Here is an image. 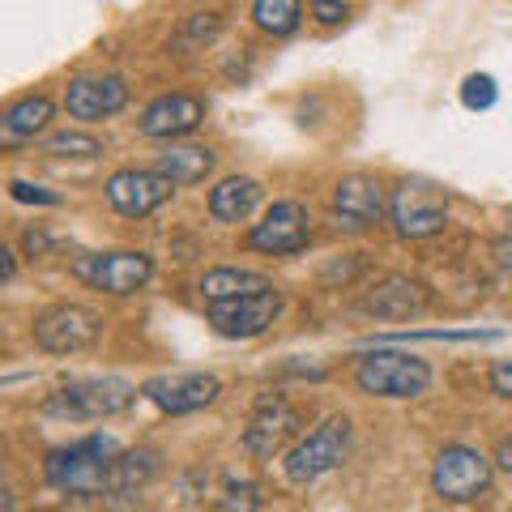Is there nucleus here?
<instances>
[{
	"label": "nucleus",
	"instance_id": "nucleus-1",
	"mask_svg": "<svg viewBox=\"0 0 512 512\" xmlns=\"http://www.w3.org/2000/svg\"><path fill=\"white\" fill-rule=\"evenodd\" d=\"M120 461V448L107 436L77 440L69 448H56L47 457V483L69 495H103L111 491V470Z\"/></svg>",
	"mask_w": 512,
	"mask_h": 512
},
{
	"label": "nucleus",
	"instance_id": "nucleus-2",
	"mask_svg": "<svg viewBox=\"0 0 512 512\" xmlns=\"http://www.w3.org/2000/svg\"><path fill=\"white\" fill-rule=\"evenodd\" d=\"M355 384L367 397H419L431 384V367L402 350H372L359 363Z\"/></svg>",
	"mask_w": 512,
	"mask_h": 512
},
{
	"label": "nucleus",
	"instance_id": "nucleus-3",
	"mask_svg": "<svg viewBox=\"0 0 512 512\" xmlns=\"http://www.w3.org/2000/svg\"><path fill=\"white\" fill-rule=\"evenodd\" d=\"M346 448H350V419L346 414H333V419H325L312 436H303L291 453H286V478H291V483H316L320 474L342 466Z\"/></svg>",
	"mask_w": 512,
	"mask_h": 512
},
{
	"label": "nucleus",
	"instance_id": "nucleus-4",
	"mask_svg": "<svg viewBox=\"0 0 512 512\" xmlns=\"http://www.w3.org/2000/svg\"><path fill=\"white\" fill-rule=\"evenodd\" d=\"M137 397V389L120 376H90V380H73L47 402L52 414H69V419H107L120 414L128 402Z\"/></svg>",
	"mask_w": 512,
	"mask_h": 512
},
{
	"label": "nucleus",
	"instance_id": "nucleus-5",
	"mask_svg": "<svg viewBox=\"0 0 512 512\" xmlns=\"http://www.w3.org/2000/svg\"><path fill=\"white\" fill-rule=\"evenodd\" d=\"M103 338V316L82 303H56L35 320V342L52 355H77Z\"/></svg>",
	"mask_w": 512,
	"mask_h": 512
},
{
	"label": "nucleus",
	"instance_id": "nucleus-6",
	"mask_svg": "<svg viewBox=\"0 0 512 512\" xmlns=\"http://www.w3.org/2000/svg\"><path fill=\"white\" fill-rule=\"evenodd\" d=\"M389 218H393L397 235H406V239H427V235L444 231V222H448V201H444V192H440L436 184H427V180H406V184L393 188Z\"/></svg>",
	"mask_w": 512,
	"mask_h": 512
},
{
	"label": "nucleus",
	"instance_id": "nucleus-7",
	"mask_svg": "<svg viewBox=\"0 0 512 512\" xmlns=\"http://www.w3.org/2000/svg\"><path fill=\"white\" fill-rule=\"evenodd\" d=\"M431 487H436V495H444V500H453V504L478 500V495L491 487V461L478 453V448L448 444L444 453L436 457V470H431Z\"/></svg>",
	"mask_w": 512,
	"mask_h": 512
},
{
	"label": "nucleus",
	"instance_id": "nucleus-8",
	"mask_svg": "<svg viewBox=\"0 0 512 512\" xmlns=\"http://www.w3.org/2000/svg\"><path fill=\"white\" fill-rule=\"evenodd\" d=\"M73 274L82 278L94 291H107V295H133L150 282L154 274V261L146 252H99V256H82L73 265Z\"/></svg>",
	"mask_w": 512,
	"mask_h": 512
},
{
	"label": "nucleus",
	"instance_id": "nucleus-9",
	"mask_svg": "<svg viewBox=\"0 0 512 512\" xmlns=\"http://www.w3.org/2000/svg\"><path fill=\"white\" fill-rule=\"evenodd\" d=\"M308 235H312V218L299 201H278L269 205V214L256 222L248 244L256 252H269V256H291L308 248Z\"/></svg>",
	"mask_w": 512,
	"mask_h": 512
},
{
	"label": "nucleus",
	"instance_id": "nucleus-10",
	"mask_svg": "<svg viewBox=\"0 0 512 512\" xmlns=\"http://www.w3.org/2000/svg\"><path fill=\"white\" fill-rule=\"evenodd\" d=\"M295 427H299V410L286 402L282 393H265L248 414L244 448L252 457H274L278 448L295 436Z\"/></svg>",
	"mask_w": 512,
	"mask_h": 512
},
{
	"label": "nucleus",
	"instance_id": "nucleus-11",
	"mask_svg": "<svg viewBox=\"0 0 512 512\" xmlns=\"http://www.w3.org/2000/svg\"><path fill=\"white\" fill-rule=\"evenodd\" d=\"M141 393L167 414H192V410H205L210 402H218L222 380L210 372H171V376H154Z\"/></svg>",
	"mask_w": 512,
	"mask_h": 512
},
{
	"label": "nucleus",
	"instance_id": "nucleus-12",
	"mask_svg": "<svg viewBox=\"0 0 512 512\" xmlns=\"http://www.w3.org/2000/svg\"><path fill=\"white\" fill-rule=\"evenodd\" d=\"M282 312V295L265 291V295H248V299H227V303H210L205 316L222 338H256L278 320Z\"/></svg>",
	"mask_w": 512,
	"mask_h": 512
},
{
	"label": "nucleus",
	"instance_id": "nucleus-13",
	"mask_svg": "<svg viewBox=\"0 0 512 512\" xmlns=\"http://www.w3.org/2000/svg\"><path fill=\"white\" fill-rule=\"evenodd\" d=\"M171 192H175V184L167 180V175H158V171H116L107 180V201L116 205L124 218L154 214L158 205L171 201Z\"/></svg>",
	"mask_w": 512,
	"mask_h": 512
},
{
	"label": "nucleus",
	"instance_id": "nucleus-14",
	"mask_svg": "<svg viewBox=\"0 0 512 512\" xmlns=\"http://www.w3.org/2000/svg\"><path fill=\"white\" fill-rule=\"evenodd\" d=\"M128 103V86L124 77L107 73V77H77L64 90V107L73 120H107Z\"/></svg>",
	"mask_w": 512,
	"mask_h": 512
},
{
	"label": "nucleus",
	"instance_id": "nucleus-15",
	"mask_svg": "<svg viewBox=\"0 0 512 512\" xmlns=\"http://www.w3.org/2000/svg\"><path fill=\"white\" fill-rule=\"evenodd\" d=\"M427 303H431V295L423 282H414L406 274H389L363 295V312L376 320H410V316H419Z\"/></svg>",
	"mask_w": 512,
	"mask_h": 512
},
{
	"label": "nucleus",
	"instance_id": "nucleus-16",
	"mask_svg": "<svg viewBox=\"0 0 512 512\" xmlns=\"http://www.w3.org/2000/svg\"><path fill=\"white\" fill-rule=\"evenodd\" d=\"M201 120H205V103L197 99V94H163V99H154L146 107L141 133L171 141V137H188Z\"/></svg>",
	"mask_w": 512,
	"mask_h": 512
},
{
	"label": "nucleus",
	"instance_id": "nucleus-17",
	"mask_svg": "<svg viewBox=\"0 0 512 512\" xmlns=\"http://www.w3.org/2000/svg\"><path fill=\"white\" fill-rule=\"evenodd\" d=\"M333 210L342 214L346 227H372V222L384 218V188L372 180V175H346L333 188Z\"/></svg>",
	"mask_w": 512,
	"mask_h": 512
},
{
	"label": "nucleus",
	"instance_id": "nucleus-18",
	"mask_svg": "<svg viewBox=\"0 0 512 512\" xmlns=\"http://www.w3.org/2000/svg\"><path fill=\"white\" fill-rule=\"evenodd\" d=\"M274 291V282L256 269H210L201 278V295L210 303H227V299H248V295H265Z\"/></svg>",
	"mask_w": 512,
	"mask_h": 512
},
{
	"label": "nucleus",
	"instance_id": "nucleus-19",
	"mask_svg": "<svg viewBox=\"0 0 512 512\" xmlns=\"http://www.w3.org/2000/svg\"><path fill=\"white\" fill-rule=\"evenodd\" d=\"M256 201H261V184L248 175H231L210 192V214L218 222H244L256 210Z\"/></svg>",
	"mask_w": 512,
	"mask_h": 512
},
{
	"label": "nucleus",
	"instance_id": "nucleus-20",
	"mask_svg": "<svg viewBox=\"0 0 512 512\" xmlns=\"http://www.w3.org/2000/svg\"><path fill=\"white\" fill-rule=\"evenodd\" d=\"M47 120H52V99H43V94L13 103L5 116H0V141H5V146H13V141L39 137L43 128H47Z\"/></svg>",
	"mask_w": 512,
	"mask_h": 512
},
{
	"label": "nucleus",
	"instance_id": "nucleus-21",
	"mask_svg": "<svg viewBox=\"0 0 512 512\" xmlns=\"http://www.w3.org/2000/svg\"><path fill=\"white\" fill-rule=\"evenodd\" d=\"M214 171V150L205 146H171L158 154V175H167L171 184H201Z\"/></svg>",
	"mask_w": 512,
	"mask_h": 512
},
{
	"label": "nucleus",
	"instance_id": "nucleus-22",
	"mask_svg": "<svg viewBox=\"0 0 512 512\" xmlns=\"http://www.w3.org/2000/svg\"><path fill=\"white\" fill-rule=\"evenodd\" d=\"M158 474V457L150 448H137V453H120L116 470H111V491H133L141 483H150Z\"/></svg>",
	"mask_w": 512,
	"mask_h": 512
},
{
	"label": "nucleus",
	"instance_id": "nucleus-23",
	"mask_svg": "<svg viewBox=\"0 0 512 512\" xmlns=\"http://www.w3.org/2000/svg\"><path fill=\"white\" fill-rule=\"evenodd\" d=\"M299 5L295 0H256L252 5V18L261 30H269V35H291V30L299 26Z\"/></svg>",
	"mask_w": 512,
	"mask_h": 512
},
{
	"label": "nucleus",
	"instance_id": "nucleus-24",
	"mask_svg": "<svg viewBox=\"0 0 512 512\" xmlns=\"http://www.w3.org/2000/svg\"><path fill=\"white\" fill-rule=\"evenodd\" d=\"M47 154H56V158H99L103 141L73 128V133H52V137H47Z\"/></svg>",
	"mask_w": 512,
	"mask_h": 512
},
{
	"label": "nucleus",
	"instance_id": "nucleus-25",
	"mask_svg": "<svg viewBox=\"0 0 512 512\" xmlns=\"http://www.w3.org/2000/svg\"><path fill=\"white\" fill-rule=\"evenodd\" d=\"M461 103H466L470 111H487L495 103V82H491L487 73L466 77V86H461Z\"/></svg>",
	"mask_w": 512,
	"mask_h": 512
},
{
	"label": "nucleus",
	"instance_id": "nucleus-26",
	"mask_svg": "<svg viewBox=\"0 0 512 512\" xmlns=\"http://www.w3.org/2000/svg\"><path fill=\"white\" fill-rule=\"evenodd\" d=\"M256 504H261V495H256L252 483H231L227 500H222V512H252Z\"/></svg>",
	"mask_w": 512,
	"mask_h": 512
},
{
	"label": "nucleus",
	"instance_id": "nucleus-27",
	"mask_svg": "<svg viewBox=\"0 0 512 512\" xmlns=\"http://www.w3.org/2000/svg\"><path fill=\"white\" fill-rule=\"evenodd\" d=\"M491 389L512 402V359H500V363L491 367Z\"/></svg>",
	"mask_w": 512,
	"mask_h": 512
},
{
	"label": "nucleus",
	"instance_id": "nucleus-28",
	"mask_svg": "<svg viewBox=\"0 0 512 512\" xmlns=\"http://www.w3.org/2000/svg\"><path fill=\"white\" fill-rule=\"evenodd\" d=\"M13 197H18V201H39V205H56L60 197H56V192H43V188H35V184H13Z\"/></svg>",
	"mask_w": 512,
	"mask_h": 512
},
{
	"label": "nucleus",
	"instance_id": "nucleus-29",
	"mask_svg": "<svg viewBox=\"0 0 512 512\" xmlns=\"http://www.w3.org/2000/svg\"><path fill=\"white\" fill-rule=\"evenodd\" d=\"M308 9L316 13V18H320V22H329V26H333V22H346V13H350L346 5H329V0H312V5H308Z\"/></svg>",
	"mask_w": 512,
	"mask_h": 512
},
{
	"label": "nucleus",
	"instance_id": "nucleus-30",
	"mask_svg": "<svg viewBox=\"0 0 512 512\" xmlns=\"http://www.w3.org/2000/svg\"><path fill=\"white\" fill-rule=\"evenodd\" d=\"M13 274H18V256H13V248L0 244V286H5Z\"/></svg>",
	"mask_w": 512,
	"mask_h": 512
},
{
	"label": "nucleus",
	"instance_id": "nucleus-31",
	"mask_svg": "<svg viewBox=\"0 0 512 512\" xmlns=\"http://www.w3.org/2000/svg\"><path fill=\"white\" fill-rule=\"evenodd\" d=\"M495 461H500L504 470H512V440H504L500 448H495Z\"/></svg>",
	"mask_w": 512,
	"mask_h": 512
},
{
	"label": "nucleus",
	"instance_id": "nucleus-32",
	"mask_svg": "<svg viewBox=\"0 0 512 512\" xmlns=\"http://www.w3.org/2000/svg\"><path fill=\"white\" fill-rule=\"evenodd\" d=\"M0 512H13V487L0 478Z\"/></svg>",
	"mask_w": 512,
	"mask_h": 512
},
{
	"label": "nucleus",
	"instance_id": "nucleus-33",
	"mask_svg": "<svg viewBox=\"0 0 512 512\" xmlns=\"http://www.w3.org/2000/svg\"><path fill=\"white\" fill-rule=\"evenodd\" d=\"M495 252H500V265L512 269V239H500V244H495Z\"/></svg>",
	"mask_w": 512,
	"mask_h": 512
}]
</instances>
